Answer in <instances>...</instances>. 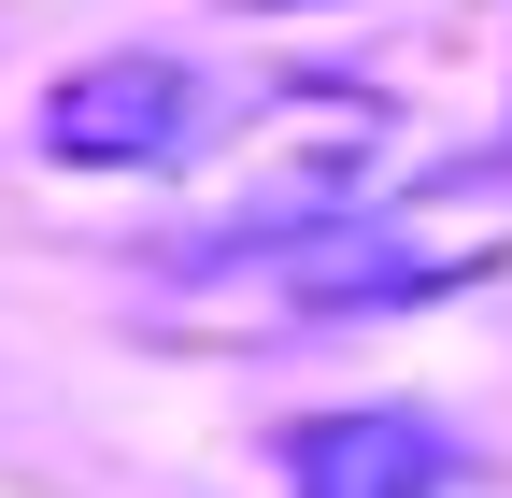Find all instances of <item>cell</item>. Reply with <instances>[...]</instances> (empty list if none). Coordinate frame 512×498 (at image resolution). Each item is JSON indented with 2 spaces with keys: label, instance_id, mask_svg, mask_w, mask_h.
I'll return each mask as SVG.
<instances>
[{
  "label": "cell",
  "instance_id": "obj_1",
  "mask_svg": "<svg viewBox=\"0 0 512 498\" xmlns=\"http://www.w3.org/2000/svg\"><path fill=\"white\" fill-rule=\"evenodd\" d=\"M200 143H214V86L185 57H157V43L86 57L43 100V157H72V171H185Z\"/></svg>",
  "mask_w": 512,
  "mask_h": 498
},
{
  "label": "cell",
  "instance_id": "obj_2",
  "mask_svg": "<svg viewBox=\"0 0 512 498\" xmlns=\"http://www.w3.org/2000/svg\"><path fill=\"white\" fill-rule=\"evenodd\" d=\"M470 442L413 399H370V413H313L285 442V498H456Z\"/></svg>",
  "mask_w": 512,
  "mask_h": 498
}]
</instances>
